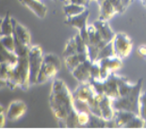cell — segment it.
<instances>
[{
  "instance_id": "1",
  "label": "cell",
  "mask_w": 146,
  "mask_h": 129,
  "mask_svg": "<svg viewBox=\"0 0 146 129\" xmlns=\"http://www.w3.org/2000/svg\"><path fill=\"white\" fill-rule=\"evenodd\" d=\"M73 99L72 93L67 85L60 79H55L51 86L49 106L60 127L66 128V120L76 111L73 106Z\"/></svg>"
},
{
  "instance_id": "2",
  "label": "cell",
  "mask_w": 146,
  "mask_h": 129,
  "mask_svg": "<svg viewBox=\"0 0 146 129\" xmlns=\"http://www.w3.org/2000/svg\"><path fill=\"white\" fill-rule=\"evenodd\" d=\"M6 82H7V88L10 90L13 91L17 88H20L23 91L29 90L30 87L29 57H18L17 62L10 67Z\"/></svg>"
},
{
  "instance_id": "3",
  "label": "cell",
  "mask_w": 146,
  "mask_h": 129,
  "mask_svg": "<svg viewBox=\"0 0 146 129\" xmlns=\"http://www.w3.org/2000/svg\"><path fill=\"white\" fill-rule=\"evenodd\" d=\"M142 82L143 79H139V81L136 82L134 89L128 94L111 100L114 110H125L139 114V99L142 90Z\"/></svg>"
},
{
  "instance_id": "4",
  "label": "cell",
  "mask_w": 146,
  "mask_h": 129,
  "mask_svg": "<svg viewBox=\"0 0 146 129\" xmlns=\"http://www.w3.org/2000/svg\"><path fill=\"white\" fill-rule=\"evenodd\" d=\"M60 68L61 61L60 58L54 54H44L38 78H37V84H42L50 80L57 75Z\"/></svg>"
},
{
  "instance_id": "5",
  "label": "cell",
  "mask_w": 146,
  "mask_h": 129,
  "mask_svg": "<svg viewBox=\"0 0 146 129\" xmlns=\"http://www.w3.org/2000/svg\"><path fill=\"white\" fill-rule=\"evenodd\" d=\"M27 57H29L30 85L37 84V78L43 60L42 48L40 45H31L29 47Z\"/></svg>"
},
{
  "instance_id": "6",
  "label": "cell",
  "mask_w": 146,
  "mask_h": 129,
  "mask_svg": "<svg viewBox=\"0 0 146 129\" xmlns=\"http://www.w3.org/2000/svg\"><path fill=\"white\" fill-rule=\"evenodd\" d=\"M112 44L115 56L120 58L121 60L128 57L132 50V40L125 33H116L114 39L112 40Z\"/></svg>"
},
{
  "instance_id": "7",
  "label": "cell",
  "mask_w": 146,
  "mask_h": 129,
  "mask_svg": "<svg viewBox=\"0 0 146 129\" xmlns=\"http://www.w3.org/2000/svg\"><path fill=\"white\" fill-rule=\"evenodd\" d=\"M97 62L100 66V80L107 79L108 75H110V73L116 72L123 66L122 60L117 56L100 60Z\"/></svg>"
},
{
  "instance_id": "8",
  "label": "cell",
  "mask_w": 146,
  "mask_h": 129,
  "mask_svg": "<svg viewBox=\"0 0 146 129\" xmlns=\"http://www.w3.org/2000/svg\"><path fill=\"white\" fill-rule=\"evenodd\" d=\"M92 61L90 59H87L82 63H80L78 66L72 72V75L77 81L80 83H90L92 80L91 76V67Z\"/></svg>"
},
{
  "instance_id": "9",
  "label": "cell",
  "mask_w": 146,
  "mask_h": 129,
  "mask_svg": "<svg viewBox=\"0 0 146 129\" xmlns=\"http://www.w3.org/2000/svg\"><path fill=\"white\" fill-rule=\"evenodd\" d=\"M27 111V105L21 100H14L11 102L6 112V117L10 121H17L22 116L25 115Z\"/></svg>"
},
{
  "instance_id": "10",
  "label": "cell",
  "mask_w": 146,
  "mask_h": 129,
  "mask_svg": "<svg viewBox=\"0 0 146 129\" xmlns=\"http://www.w3.org/2000/svg\"><path fill=\"white\" fill-rule=\"evenodd\" d=\"M24 7L27 8L30 11H32L37 17L44 18L47 13V8L40 0H18Z\"/></svg>"
},
{
  "instance_id": "11",
  "label": "cell",
  "mask_w": 146,
  "mask_h": 129,
  "mask_svg": "<svg viewBox=\"0 0 146 129\" xmlns=\"http://www.w3.org/2000/svg\"><path fill=\"white\" fill-rule=\"evenodd\" d=\"M94 26L96 28V30H97V32L99 33V35H100L101 39L103 40L104 42H106L107 44L110 42H112V40L114 39L116 33L111 29L110 26L108 23V21L98 19L94 23Z\"/></svg>"
},
{
  "instance_id": "12",
  "label": "cell",
  "mask_w": 146,
  "mask_h": 129,
  "mask_svg": "<svg viewBox=\"0 0 146 129\" xmlns=\"http://www.w3.org/2000/svg\"><path fill=\"white\" fill-rule=\"evenodd\" d=\"M104 81V93L105 95L110 97L111 100L119 97V91H118V84L115 79V72L110 73L107 79Z\"/></svg>"
},
{
  "instance_id": "13",
  "label": "cell",
  "mask_w": 146,
  "mask_h": 129,
  "mask_svg": "<svg viewBox=\"0 0 146 129\" xmlns=\"http://www.w3.org/2000/svg\"><path fill=\"white\" fill-rule=\"evenodd\" d=\"M12 23H13V33L18 37V39L23 42L27 46H31V36L29 31V29L23 24L17 22L14 18H12Z\"/></svg>"
},
{
  "instance_id": "14",
  "label": "cell",
  "mask_w": 146,
  "mask_h": 129,
  "mask_svg": "<svg viewBox=\"0 0 146 129\" xmlns=\"http://www.w3.org/2000/svg\"><path fill=\"white\" fill-rule=\"evenodd\" d=\"M89 16H90V11L88 9H86L82 13H80L78 15H76V16L73 17H66L65 24L80 30L87 26V22H88Z\"/></svg>"
},
{
  "instance_id": "15",
  "label": "cell",
  "mask_w": 146,
  "mask_h": 129,
  "mask_svg": "<svg viewBox=\"0 0 146 129\" xmlns=\"http://www.w3.org/2000/svg\"><path fill=\"white\" fill-rule=\"evenodd\" d=\"M94 94V91L90 83H80V85L72 93L73 98L83 101H87Z\"/></svg>"
},
{
  "instance_id": "16",
  "label": "cell",
  "mask_w": 146,
  "mask_h": 129,
  "mask_svg": "<svg viewBox=\"0 0 146 129\" xmlns=\"http://www.w3.org/2000/svg\"><path fill=\"white\" fill-rule=\"evenodd\" d=\"M87 59H89L88 52H86V53H76L74 55H72V56L64 58L65 66H66V68L69 72L72 73L80 63H82Z\"/></svg>"
},
{
  "instance_id": "17",
  "label": "cell",
  "mask_w": 146,
  "mask_h": 129,
  "mask_svg": "<svg viewBox=\"0 0 146 129\" xmlns=\"http://www.w3.org/2000/svg\"><path fill=\"white\" fill-rule=\"evenodd\" d=\"M99 107H100V112H101V116L103 117L105 120H111L114 117V108L112 107V102H111V99L110 97L104 95L102 97V99L100 101V104H99Z\"/></svg>"
},
{
  "instance_id": "18",
  "label": "cell",
  "mask_w": 146,
  "mask_h": 129,
  "mask_svg": "<svg viewBox=\"0 0 146 129\" xmlns=\"http://www.w3.org/2000/svg\"><path fill=\"white\" fill-rule=\"evenodd\" d=\"M116 13H117V11H115L114 7L110 3V0H106V1H104L100 5V12H99L98 19L104 20V21H108Z\"/></svg>"
},
{
  "instance_id": "19",
  "label": "cell",
  "mask_w": 146,
  "mask_h": 129,
  "mask_svg": "<svg viewBox=\"0 0 146 129\" xmlns=\"http://www.w3.org/2000/svg\"><path fill=\"white\" fill-rule=\"evenodd\" d=\"M135 115L136 113L125 111V110H115L113 119L115 120V122H116V126L123 127Z\"/></svg>"
},
{
  "instance_id": "20",
  "label": "cell",
  "mask_w": 146,
  "mask_h": 129,
  "mask_svg": "<svg viewBox=\"0 0 146 129\" xmlns=\"http://www.w3.org/2000/svg\"><path fill=\"white\" fill-rule=\"evenodd\" d=\"M12 32H13V23H12L10 11H8L0 22V36L11 35Z\"/></svg>"
},
{
  "instance_id": "21",
  "label": "cell",
  "mask_w": 146,
  "mask_h": 129,
  "mask_svg": "<svg viewBox=\"0 0 146 129\" xmlns=\"http://www.w3.org/2000/svg\"><path fill=\"white\" fill-rule=\"evenodd\" d=\"M18 57L13 52L9 51L6 49L0 42V62L1 63H8L10 65H14L17 62Z\"/></svg>"
},
{
  "instance_id": "22",
  "label": "cell",
  "mask_w": 146,
  "mask_h": 129,
  "mask_svg": "<svg viewBox=\"0 0 146 129\" xmlns=\"http://www.w3.org/2000/svg\"><path fill=\"white\" fill-rule=\"evenodd\" d=\"M86 9H87L86 6L77 5V4H74V3L68 2V4H66L63 7V11L65 15H66V17H73L82 13Z\"/></svg>"
},
{
  "instance_id": "23",
  "label": "cell",
  "mask_w": 146,
  "mask_h": 129,
  "mask_svg": "<svg viewBox=\"0 0 146 129\" xmlns=\"http://www.w3.org/2000/svg\"><path fill=\"white\" fill-rule=\"evenodd\" d=\"M104 95H99V94H94L92 97H90L88 100H87V103L89 105V108L90 111L92 114L101 116V112H100V107H99V104H100V101L102 99Z\"/></svg>"
},
{
  "instance_id": "24",
  "label": "cell",
  "mask_w": 146,
  "mask_h": 129,
  "mask_svg": "<svg viewBox=\"0 0 146 129\" xmlns=\"http://www.w3.org/2000/svg\"><path fill=\"white\" fill-rule=\"evenodd\" d=\"M86 126L89 128H105L107 127V120H105L102 116L90 113V120Z\"/></svg>"
},
{
  "instance_id": "25",
  "label": "cell",
  "mask_w": 146,
  "mask_h": 129,
  "mask_svg": "<svg viewBox=\"0 0 146 129\" xmlns=\"http://www.w3.org/2000/svg\"><path fill=\"white\" fill-rule=\"evenodd\" d=\"M114 56H115V53H114L113 44H112V42H110L100 50L97 56V59H96V61L103 60V59H107V58L114 57Z\"/></svg>"
},
{
  "instance_id": "26",
  "label": "cell",
  "mask_w": 146,
  "mask_h": 129,
  "mask_svg": "<svg viewBox=\"0 0 146 129\" xmlns=\"http://www.w3.org/2000/svg\"><path fill=\"white\" fill-rule=\"evenodd\" d=\"M146 125L144 120L139 114H136L130 121L125 125V128H143Z\"/></svg>"
},
{
  "instance_id": "27",
  "label": "cell",
  "mask_w": 146,
  "mask_h": 129,
  "mask_svg": "<svg viewBox=\"0 0 146 129\" xmlns=\"http://www.w3.org/2000/svg\"><path fill=\"white\" fill-rule=\"evenodd\" d=\"M76 53H77V49H76V39H74V37H73V38H71L69 41L67 42L66 46H65V49L63 51V57L66 58Z\"/></svg>"
},
{
  "instance_id": "28",
  "label": "cell",
  "mask_w": 146,
  "mask_h": 129,
  "mask_svg": "<svg viewBox=\"0 0 146 129\" xmlns=\"http://www.w3.org/2000/svg\"><path fill=\"white\" fill-rule=\"evenodd\" d=\"M0 42L6 49L14 53V38L13 35H5L0 36Z\"/></svg>"
},
{
  "instance_id": "29",
  "label": "cell",
  "mask_w": 146,
  "mask_h": 129,
  "mask_svg": "<svg viewBox=\"0 0 146 129\" xmlns=\"http://www.w3.org/2000/svg\"><path fill=\"white\" fill-rule=\"evenodd\" d=\"M139 115L144 120L146 124V91L141 93L139 99Z\"/></svg>"
},
{
  "instance_id": "30",
  "label": "cell",
  "mask_w": 146,
  "mask_h": 129,
  "mask_svg": "<svg viewBox=\"0 0 146 129\" xmlns=\"http://www.w3.org/2000/svg\"><path fill=\"white\" fill-rule=\"evenodd\" d=\"M73 106H74V108L76 109V112H89L91 113L90 111V108H89V105L87 103V101H83V100H78V99H73Z\"/></svg>"
},
{
  "instance_id": "31",
  "label": "cell",
  "mask_w": 146,
  "mask_h": 129,
  "mask_svg": "<svg viewBox=\"0 0 146 129\" xmlns=\"http://www.w3.org/2000/svg\"><path fill=\"white\" fill-rule=\"evenodd\" d=\"M90 84L92 85V90H94L95 94L105 95L104 93V81L100 79H92L90 81Z\"/></svg>"
},
{
  "instance_id": "32",
  "label": "cell",
  "mask_w": 146,
  "mask_h": 129,
  "mask_svg": "<svg viewBox=\"0 0 146 129\" xmlns=\"http://www.w3.org/2000/svg\"><path fill=\"white\" fill-rule=\"evenodd\" d=\"M74 39H76L77 53H86L87 52V45L82 40L81 36L79 35V33H77V34L74 36Z\"/></svg>"
},
{
  "instance_id": "33",
  "label": "cell",
  "mask_w": 146,
  "mask_h": 129,
  "mask_svg": "<svg viewBox=\"0 0 146 129\" xmlns=\"http://www.w3.org/2000/svg\"><path fill=\"white\" fill-rule=\"evenodd\" d=\"M90 120V113L89 112H77V122L79 126L87 125Z\"/></svg>"
},
{
  "instance_id": "34",
  "label": "cell",
  "mask_w": 146,
  "mask_h": 129,
  "mask_svg": "<svg viewBox=\"0 0 146 129\" xmlns=\"http://www.w3.org/2000/svg\"><path fill=\"white\" fill-rule=\"evenodd\" d=\"M91 76L92 79H100V66L97 61H94L91 67Z\"/></svg>"
},
{
  "instance_id": "35",
  "label": "cell",
  "mask_w": 146,
  "mask_h": 129,
  "mask_svg": "<svg viewBox=\"0 0 146 129\" xmlns=\"http://www.w3.org/2000/svg\"><path fill=\"white\" fill-rule=\"evenodd\" d=\"M110 1L114 7L115 11H117V13H123V12L126 10L121 0H110Z\"/></svg>"
},
{
  "instance_id": "36",
  "label": "cell",
  "mask_w": 146,
  "mask_h": 129,
  "mask_svg": "<svg viewBox=\"0 0 146 129\" xmlns=\"http://www.w3.org/2000/svg\"><path fill=\"white\" fill-rule=\"evenodd\" d=\"M138 54L141 57L146 59V44H142L138 48Z\"/></svg>"
},
{
  "instance_id": "37",
  "label": "cell",
  "mask_w": 146,
  "mask_h": 129,
  "mask_svg": "<svg viewBox=\"0 0 146 129\" xmlns=\"http://www.w3.org/2000/svg\"><path fill=\"white\" fill-rule=\"evenodd\" d=\"M6 119H7V117H6V115L4 114V113L0 114V128H2V127H4V126H5Z\"/></svg>"
},
{
  "instance_id": "38",
  "label": "cell",
  "mask_w": 146,
  "mask_h": 129,
  "mask_svg": "<svg viewBox=\"0 0 146 129\" xmlns=\"http://www.w3.org/2000/svg\"><path fill=\"white\" fill-rule=\"evenodd\" d=\"M69 2L71 3H74V4H77V5H82V6H88L87 2L85 0H69Z\"/></svg>"
},
{
  "instance_id": "39",
  "label": "cell",
  "mask_w": 146,
  "mask_h": 129,
  "mask_svg": "<svg viewBox=\"0 0 146 129\" xmlns=\"http://www.w3.org/2000/svg\"><path fill=\"white\" fill-rule=\"evenodd\" d=\"M5 87H7V82H6L4 79L0 78V90L3 88H5Z\"/></svg>"
},
{
  "instance_id": "40",
  "label": "cell",
  "mask_w": 146,
  "mask_h": 129,
  "mask_svg": "<svg viewBox=\"0 0 146 129\" xmlns=\"http://www.w3.org/2000/svg\"><path fill=\"white\" fill-rule=\"evenodd\" d=\"M121 1L123 2V6H125V9L130 5L129 3H128V1H127V0H121Z\"/></svg>"
},
{
  "instance_id": "41",
  "label": "cell",
  "mask_w": 146,
  "mask_h": 129,
  "mask_svg": "<svg viewBox=\"0 0 146 129\" xmlns=\"http://www.w3.org/2000/svg\"><path fill=\"white\" fill-rule=\"evenodd\" d=\"M2 113H4V107L0 105V114H2Z\"/></svg>"
},
{
  "instance_id": "42",
  "label": "cell",
  "mask_w": 146,
  "mask_h": 129,
  "mask_svg": "<svg viewBox=\"0 0 146 129\" xmlns=\"http://www.w3.org/2000/svg\"><path fill=\"white\" fill-rule=\"evenodd\" d=\"M104 1H106V0H97V1H96V2L98 3V4H99V6H100V5L102 4V3L104 2Z\"/></svg>"
},
{
  "instance_id": "43",
  "label": "cell",
  "mask_w": 146,
  "mask_h": 129,
  "mask_svg": "<svg viewBox=\"0 0 146 129\" xmlns=\"http://www.w3.org/2000/svg\"><path fill=\"white\" fill-rule=\"evenodd\" d=\"M141 1L142 2V4L144 5V7H146V0H141Z\"/></svg>"
},
{
  "instance_id": "44",
  "label": "cell",
  "mask_w": 146,
  "mask_h": 129,
  "mask_svg": "<svg viewBox=\"0 0 146 129\" xmlns=\"http://www.w3.org/2000/svg\"><path fill=\"white\" fill-rule=\"evenodd\" d=\"M2 67H3V63L0 62V73H1V71H2Z\"/></svg>"
},
{
  "instance_id": "45",
  "label": "cell",
  "mask_w": 146,
  "mask_h": 129,
  "mask_svg": "<svg viewBox=\"0 0 146 129\" xmlns=\"http://www.w3.org/2000/svg\"><path fill=\"white\" fill-rule=\"evenodd\" d=\"M127 1H128V3H129V4H131V3H132L133 1H134V0H127Z\"/></svg>"
},
{
  "instance_id": "46",
  "label": "cell",
  "mask_w": 146,
  "mask_h": 129,
  "mask_svg": "<svg viewBox=\"0 0 146 129\" xmlns=\"http://www.w3.org/2000/svg\"><path fill=\"white\" fill-rule=\"evenodd\" d=\"M85 1L87 2V4H89V3H90V2H91V1H92V0H85Z\"/></svg>"
},
{
  "instance_id": "47",
  "label": "cell",
  "mask_w": 146,
  "mask_h": 129,
  "mask_svg": "<svg viewBox=\"0 0 146 129\" xmlns=\"http://www.w3.org/2000/svg\"><path fill=\"white\" fill-rule=\"evenodd\" d=\"M1 21H2V18H1V17H0V22H1Z\"/></svg>"
},
{
  "instance_id": "48",
  "label": "cell",
  "mask_w": 146,
  "mask_h": 129,
  "mask_svg": "<svg viewBox=\"0 0 146 129\" xmlns=\"http://www.w3.org/2000/svg\"><path fill=\"white\" fill-rule=\"evenodd\" d=\"M65 1H67V2H69V0H65Z\"/></svg>"
},
{
  "instance_id": "49",
  "label": "cell",
  "mask_w": 146,
  "mask_h": 129,
  "mask_svg": "<svg viewBox=\"0 0 146 129\" xmlns=\"http://www.w3.org/2000/svg\"><path fill=\"white\" fill-rule=\"evenodd\" d=\"M94 1H97V0H94Z\"/></svg>"
}]
</instances>
